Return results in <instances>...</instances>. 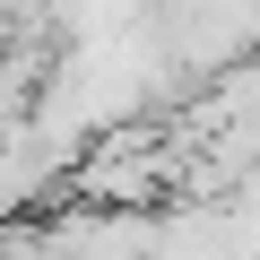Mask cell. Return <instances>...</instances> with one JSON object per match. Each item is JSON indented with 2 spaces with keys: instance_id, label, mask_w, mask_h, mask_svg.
<instances>
[{
  "instance_id": "cell-1",
  "label": "cell",
  "mask_w": 260,
  "mask_h": 260,
  "mask_svg": "<svg viewBox=\"0 0 260 260\" xmlns=\"http://www.w3.org/2000/svg\"><path fill=\"white\" fill-rule=\"evenodd\" d=\"M70 191V156L44 139L35 121H18L9 139H0V225H26L35 208H52Z\"/></svg>"
}]
</instances>
